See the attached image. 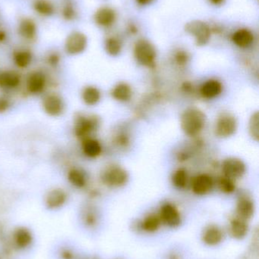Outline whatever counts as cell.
I'll return each instance as SVG.
<instances>
[{"instance_id":"cell-1","label":"cell","mask_w":259,"mask_h":259,"mask_svg":"<svg viewBox=\"0 0 259 259\" xmlns=\"http://www.w3.org/2000/svg\"><path fill=\"white\" fill-rule=\"evenodd\" d=\"M206 123V115L197 108H188L180 118V126L183 131L188 136L199 134Z\"/></svg>"},{"instance_id":"cell-2","label":"cell","mask_w":259,"mask_h":259,"mask_svg":"<svg viewBox=\"0 0 259 259\" xmlns=\"http://www.w3.org/2000/svg\"><path fill=\"white\" fill-rule=\"evenodd\" d=\"M100 119L95 115L78 114L74 118V133L81 140L91 138V135L98 130Z\"/></svg>"},{"instance_id":"cell-3","label":"cell","mask_w":259,"mask_h":259,"mask_svg":"<svg viewBox=\"0 0 259 259\" xmlns=\"http://www.w3.org/2000/svg\"><path fill=\"white\" fill-rule=\"evenodd\" d=\"M134 56L141 65L153 67L155 65L157 51L150 41L147 39H139L134 47Z\"/></svg>"},{"instance_id":"cell-4","label":"cell","mask_w":259,"mask_h":259,"mask_svg":"<svg viewBox=\"0 0 259 259\" xmlns=\"http://www.w3.org/2000/svg\"><path fill=\"white\" fill-rule=\"evenodd\" d=\"M101 181L108 187L119 188L127 184L129 174L120 166H110L101 174Z\"/></svg>"},{"instance_id":"cell-5","label":"cell","mask_w":259,"mask_h":259,"mask_svg":"<svg viewBox=\"0 0 259 259\" xmlns=\"http://www.w3.org/2000/svg\"><path fill=\"white\" fill-rule=\"evenodd\" d=\"M163 226L170 229H177L183 223V217L179 208L170 202H165L157 212Z\"/></svg>"},{"instance_id":"cell-6","label":"cell","mask_w":259,"mask_h":259,"mask_svg":"<svg viewBox=\"0 0 259 259\" xmlns=\"http://www.w3.org/2000/svg\"><path fill=\"white\" fill-rule=\"evenodd\" d=\"M185 32L195 38L197 46H205L211 39V28L205 22L201 21H191L185 25Z\"/></svg>"},{"instance_id":"cell-7","label":"cell","mask_w":259,"mask_h":259,"mask_svg":"<svg viewBox=\"0 0 259 259\" xmlns=\"http://www.w3.org/2000/svg\"><path fill=\"white\" fill-rule=\"evenodd\" d=\"M225 232L222 227L217 224H209L203 228L201 233V240L205 246L217 247L223 243Z\"/></svg>"},{"instance_id":"cell-8","label":"cell","mask_w":259,"mask_h":259,"mask_svg":"<svg viewBox=\"0 0 259 259\" xmlns=\"http://www.w3.org/2000/svg\"><path fill=\"white\" fill-rule=\"evenodd\" d=\"M237 127L236 118L231 114L224 112L218 118L215 124V133L218 137L228 138L236 133Z\"/></svg>"},{"instance_id":"cell-9","label":"cell","mask_w":259,"mask_h":259,"mask_svg":"<svg viewBox=\"0 0 259 259\" xmlns=\"http://www.w3.org/2000/svg\"><path fill=\"white\" fill-rule=\"evenodd\" d=\"M223 175L233 181L241 178L246 172V166L241 159L237 158H228L222 164Z\"/></svg>"},{"instance_id":"cell-10","label":"cell","mask_w":259,"mask_h":259,"mask_svg":"<svg viewBox=\"0 0 259 259\" xmlns=\"http://www.w3.org/2000/svg\"><path fill=\"white\" fill-rule=\"evenodd\" d=\"M88 45V39L84 33L75 32L69 35L65 43L66 53L71 56L82 53Z\"/></svg>"},{"instance_id":"cell-11","label":"cell","mask_w":259,"mask_h":259,"mask_svg":"<svg viewBox=\"0 0 259 259\" xmlns=\"http://www.w3.org/2000/svg\"><path fill=\"white\" fill-rule=\"evenodd\" d=\"M43 111L50 117H59L64 112L65 102L60 96L55 94H50L43 98Z\"/></svg>"},{"instance_id":"cell-12","label":"cell","mask_w":259,"mask_h":259,"mask_svg":"<svg viewBox=\"0 0 259 259\" xmlns=\"http://www.w3.org/2000/svg\"><path fill=\"white\" fill-rule=\"evenodd\" d=\"M249 229L248 221L235 216L229 221L227 230L229 236L234 240H243L249 234Z\"/></svg>"},{"instance_id":"cell-13","label":"cell","mask_w":259,"mask_h":259,"mask_svg":"<svg viewBox=\"0 0 259 259\" xmlns=\"http://www.w3.org/2000/svg\"><path fill=\"white\" fill-rule=\"evenodd\" d=\"M255 212L256 205L253 199L246 195H240L236 202V216L249 222L254 216Z\"/></svg>"},{"instance_id":"cell-14","label":"cell","mask_w":259,"mask_h":259,"mask_svg":"<svg viewBox=\"0 0 259 259\" xmlns=\"http://www.w3.org/2000/svg\"><path fill=\"white\" fill-rule=\"evenodd\" d=\"M46 75L41 71H34L27 78L26 88L32 95H38L44 91L46 87Z\"/></svg>"},{"instance_id":"cell-15","label":"cell","mask_w":259,"mask_h":259,"mask_svg":"<svg viewBox=\"0 0 259 259\" xmlns=\"http://www.w3.org/2000/svg\"><path fill=\"white\" fill-rule=\"evenodd\" d=\"M160 217L157 213H150L144 217L138 225V229L146 234H153L161 229Z\"/></svg>"},{"instance_id":"cell-16","label":"cell","mask_w":259,"mask_h":259,"mask_svg":"<svg viewBox=\"0 0 259 259\" xmlns=\"http://www.w3.org/2000/svg\"><path fill=\"white\" fill-rule=\"evenodd\" d=\"M213 187V179L208 174L196 176L191 182V191L197 195H207L212 191Z\"/></svg>"},{"instance_id":"cell-17","label":"cell","mask_w":259,"mask_h":259,"mask_svg":"<svg viewBox=\"0 0 259 259\" xmlns=\"http://www.w3.org/2000/svg\"><path fill=\"white\" fill-rule=\"evenodd\" d=\"M116 19V12L110 7H101L94 15V21L97 25L102 28L112 26Z\"/></svg>"},{"instance_id":"cell-18","label":"cell","mask_w":259,"mask_h":259,"mask_svg":"<svg viewBox=\"0 0 259 259\" xmlns=\"http://www.w3.org/2000/svg\"><path fill=\"white\" fill-rule=\"evenodd\" d=\"M67 201V194L63 189H53L48 193L45 199L46 207L50 209L61 208Z\"/></svg>"},{"instance_id":"cell-19","label":"cell","mask_w":259,"mask_h":259,"mask_svg":"<svg viewBox=\"0 0 259 259\" xmlns=\"http://www.w3.org/2000/svg\"><path fill=\"white\" fill-rule=\"evenodd\" d=\"M222 91H223V86L222 83L214 79L208 80L206 82L204 83L200 89L201 95L208 99L216 98L222 94Z\"/></svg>"},{"instance_id":"cell-20","label":"cell","mask_w":259,"mask_h":259,"mask_svg":"<svg viewBox=\"0 0 259 259\" xmlns=\"http://www.w3.org/2000/svg\"><path fill=\"white\" fill-rule=\"evenodd\" d=\"M21 77L14 71H4L0 72V88L3 90H13L20 85Z\"/></svg>"},{"instance_id":"cell-21","label":"cell","mask_w":259,"mask_h":259,"mask_svg":"<svg viewBox=\"0 0 259 259\" xmlns=\"http://www.w3.org/2000/svg\"><path fill=\"white\" fill-rule=\"evenodd\" d=\"M254 39L253 32L246 28L237 30L232 36L233 43L239 48L249 47L254 42Z\"/></svg>"},{"instance_id":"cell-22","label":"cell","mask_w":259,"mask_h":259,"mask_svg":"<svg viewBox=\"0 0 259 259\" xmlns=\"http://www.w3.org/2000/svg\"><path fill=\"white\" fill-rule=\"evenodd\" d=\"M69 182L76 188L81 189L88 183V177L83 170L78 167L70 169L67 174Z\"/></svg>"},{"instance_id":"cell-23","label":"cell","mask_w":259,"mask_h":259,"mask_svg":"<svg viewBox=\"0 0 259 259\" xmlns=\"http://www.w3.org/2000/svg\"><path fill=\"white\" fill-rule=\"evenodd\" d=\"M18 33L27 40H33L37 36L36 24L30 18H24L18 25Z\"/></svg>"},{"instance_id":"cell-24","label":"cell","mask_w":259,"mask_h":259,"mask_svg":"<svg viewBox=\"0 0 259 259\" xmlns=\"http://www.w3.org/2000/svg\"><path fill=\"white\" fill-rule=\"evenodd\" d=\"M32 233L25 227H19L14 232L13 241L15 246L19 249H25L32 243Z\"/></svg>"},{"instance_id":"cell-25","label":"cell","mask_w":259,"mask_h":259,"mask_svg":"<svg viewBox=\"0 0 259 259\" xmlns=\"http://www.w3.org/2000/svg\"><path fill=\"white\" fill-rule=\"evenodd\" d=\"M83 102L87 105L93 106L97 105L101 101V94L99 89L94 86H88L84 87L81 93Z\"/></svg>"},{"instance_id":"cell-26","label":"cell","mask_w":259,"mask_h":259,"mask_svg":"<svg viewBox=\"0 0 259 259\" xmlns=\"http://www.w3.org/2000/svg\"><path fill=\"white\" fill-rule=\"evenodd\" d=\"M82 142L83 153L86 156L89 158H96L101 154L102 146L97 139L91 137L84 139Z\"/></svg>"},{"instance_id":"cell-27","label":"cell","mask_w":259,"mask_h":259,"mask_svg":"<svg viewBox=\"0 0 259 259\" xmlns=\"http://www.w3.org/2000/svg\"><path fill=\"white\" fill-rule=\"evenodd\" d=\"M112 97L119 102H128L132 98V91L130 86L125 83H120L112 89Z\"/></svg>"},{"instance_id":"cell-28","label":"cell","mask_w":259,"mask_h":259,"mask_svg":"<svg viewBox=\"0 0 259 259\" xmlns=\"http://www.w3.org/2000/svg\"><path fill=\"white\" fill-rule=\"evenodd\" d=\"M33 6L36 12L43 16H51L55 12L54 5L50 0H35Z\"/></svg>"},{"instance_id":"cell-29","label":"cell","mask_w":259,"mask_h":259,"mask_svg":"<svg viewBox=\"0 0 259 259\" xmlns=\"http://www.w3.org/2000/svg\"><path fill=\"white\" fill-rule=\"evenodd\" d=\"M13 59L18 67L25 68L32 63V54L28 50H18L14 53Z\"/></svg>"},{"instance_id":"cell-30","label":"cell","mask_w":259,"mask_h":259,"mask_svg":"<svg viewBox=\"0 0 259 259\" xmlns=\"http://www.w3.org/2000/svg\"><path fill=\"white\" fill-rule=\"evenodd\" d=\"M122 45L116 37H109L105 42V49L111 56H117L122 51Z\"/></svg>"},{"instance_id":"cell-31","label":"cell","mask_w":259,"mask_h":259,"mask_svg":"<svg viewBox=\"0 0 259 259\" xmlns=\"http://www.w3.org/2000/svg\"><path fill=\"white\" fill-rule=\"evenodd\" d=\"M188 181V174L184 169H179L172 177V183L177 189L185 188Z\"/></svg>"},{"instance_id":"cell-32","label":"cell","mask_w":259,"mask_h":259,"mask_svg":"<svg viewBox=\"0 0 259 259\" xmlns=\"http://www.w3.org/2000/svg\"><path fill=\"white\" fill-rule=\"evenodd\" d=\"M249 133L256 141H259V115L256 112L252 115L249 125Z\"/></svg>"},{"instance_id":"cell-33","label":"cell","mask_w":259,"mask_h":259,"mask_svg":"<svg viewBox=\"0 0 259 259\" xmlns=\"http://www.w3.org/2000/svg\"><path fill=\"white\" fill-rule=\"evenodd\" d=\"M218 187H219L220 191L226 194H233L236 190L234 181L226 177L220 179L218 181Z\"/></svg>"},{"instance_id":"cell-34","label":"cell","mask_w":259,"mask_h":259,"mask_svg":"<svg viewBox=\"0 0 259 259\" xmlns=\"http://www.w3.org/2000/svg\"><path fill=\"white\" fill-rule=\"evenodd\" d=\"M62 15L66 20H73L75 18V10L71 2H67L63 5Z\"/></svg>"},{"instance_id":"cell-35","label":"cell","mask_w":259,"mask_h":259,"mask_svg":"<svg viewBox=\"0 0 259 259\" xmlns=\"http://www.w3.org/2000/svg\"><path fill=\"white\" fill-rule=\"evenodd\" d=\"M174 59L179 66H185L189 61V56L185 50H179L175 53Z\"/></svg>"},{"instance_id":"cell-36","label":"cell","mask_w":259,"mask_h":259,"mask_svg":"<svg viewBox=\"0 0 259 259\" xmlns=\"http://www.w3.org/2000/svg\"><path fill=\"white\" fill-rule=\"evenodd\" d=\"M84 222L87 226L94 227L98 222V215L94 211L89 209L84 213Z\"/></svg>"},{"instance_id":"cell-37","label":"cell","mask_w":259,"mask_h":259,"mask_svg":"<svg viewBox=\"0 0 259 259\" xmlns=\"http://www.w3.org/2000/svg\"><path fill=\"white\" fill-rule=\"evenodd\" d=\"M11 102L7 97H0V114L5 113L9 109Z\"/></svg>"},{"instance_id":"cell-38","label":"cell","mask_w":259,"mask_h":259,"mask_svg":"<svg viewBox=\"0 0 259 259\" xmlns=\"http://www.w3.org/2000/svg\"><path fill=\"white\" fill-rule=\"evenodd\" d=\"M60 61V56L58 53H50L47 57V63L51 66H56Z\"/></svg>"},{"instance_id":"cell-39","label":"cell","mask_w":259,"mask_h":259,"mask_svg":"<svg viewBox=\"0 0 259 259\" xmlns=\"http://www.w3.org/2000/svg\"><path fill=\"white\" fill-rule=\"evenodd\" d=\"M117 143L120 146H127L129 143V136L126 134L119 135L117 138Z\"/></svg>"},{"instance_id":"cell-40","label":"cell","mask_w":259,"mask_h":259,"mask_svg":"<svg viewBox=\"0 0 259 259\" xmlns=\"http://www.w3.org/2000/svg\"><path fill=\"white\" fill-rule=\"evenodd\" d=\"M155 0H136V2L140 5H150L152 2H154Z\"/></svg>"},{"instance_id":"cell-41","label":"cell","mask_w":259,"mask_h":259,"mask_svg":"<svg viewBox=\"0 0 259 259\" xmlns=\"http://www.w3.org/2000/svg\"><path fill=\"white\" fill-rule=\"evenodd\" d=\"M62 256H63V258L64 259H73V253H70V251H67V250L63 252Z\"/></svg>"},{"instance_id":"cell-42","label":"cell","mask_w":259,"mask_h":259,"mask_svg":"<svg viewBox=\"0 0 259 259\" xmlns=\"http://www.w3.org/2000/svg\"><path fill=\"white\" fill-rule=\"evenodd\" d=\"M209 2L214 5H222L225 2V0H209Z\"/></svg>"},{"instance_id":"cell-43","label":"cell","mask_w":259,"mask_h":259,"mask_svg":"<svg viewBox=\"0 0 259 259\" xmlns=\"http://www.w3.org/2000/svg\"><path fill=\"white\" fill-rule=\"evenodd\" d=\"M168 259H181L179 253H170V256H169Z\"/></svg>"},{"instance_id":"cell-44","label":"cell","mask_w":259,"mask_h":259,"mask_svg":"<svg viewBox=\"0 0 259 259\" xmlns=\"http://www.w3.org/2000/svg\"><path fill=\"white\" fill-rule=\"evenodd\" d=\"M5 38H6V34H5V32L2 30H0V43H2L5 40Z\"/></svg>"}]
</instances>
